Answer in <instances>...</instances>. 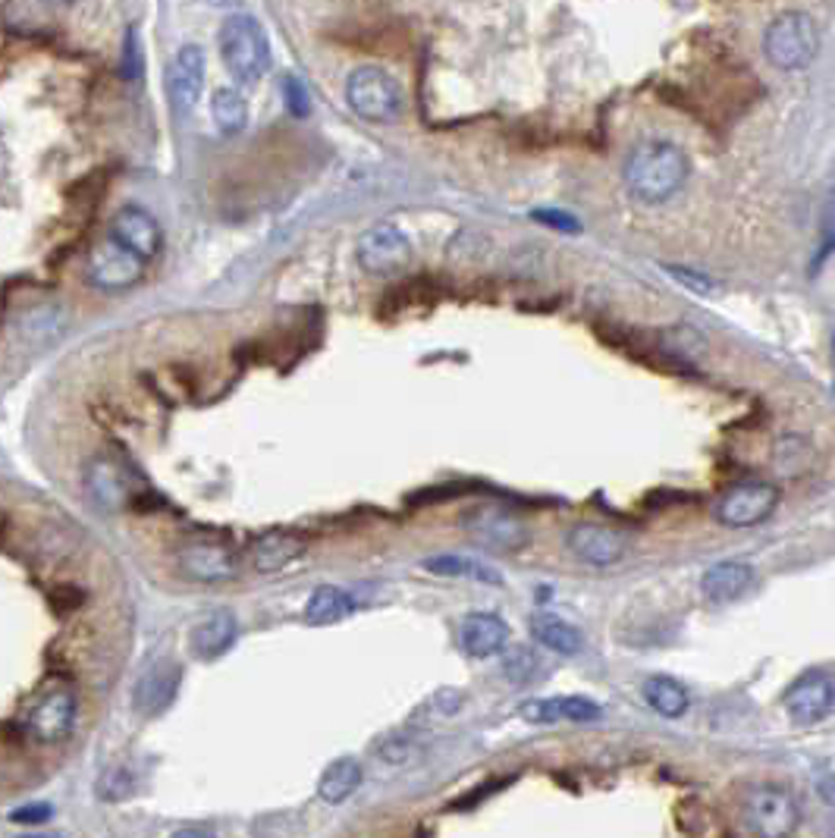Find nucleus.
Wrapping results in <instances>:
<instances>
[{
	"label": "nucleus",
	"mask_w": 835,
	"mask_h": 838,
	"mask_svg": "<svg viewBox=\"0 0 835 838\" xmlns=\"http://www.w3.org/2000/svg\"><path fill=\"white\" fill-rule=\"evenodd\" d=\"M691 164L688 154L672 142H641L622 164V182L634 202L663 204L682 192Z\"/></svg>",
	"instance_id": "obj_1"
},
{
	"label": "nucleus",
	"mask_w": 835,
	"mask_h": 838,
	"mask_svg": "<svg viewBox=\"0 0 835 838\" xmlns=\"http://www.w3.org/2000/svg\"><path fill=\"white\" fill-rule=\"evenodd\" d=\"M220 60L229 76L239 82H258L271 70V41L267 32L252 16H229L217 35Z\"/></svg>",
	"instance_id": "obj_2"
},
{
	"label": "nucleus",
	"mask_w": 835,
	"mask_h": 838,
	"mask_svg": "<svg viewBox=\"0 0 835 838\" xmlns=\"http://www.w3.org/2000/svg\"><path fill=\"white\" fill-rule=\"evenodd\" d=\"M816 51H820V32H816V23L810 13L788 10L766 26L763 53L776 70H783V73L804 70L813 63Z\"/></svg>",
	"instance_id": "obj_3"
},
{
	"label": "nucleus",
	"mask_w": 835,
	"mask_h": 838,
	"mask_svg": "<svg viewBox=\"0 0 835 838\" xmlns=\"http://www.w3.org/2000/svg\"><path fill=\"white\" fill-rule=\"evenodd\" d=\"M744 826L758 838H791L801 826V807L783 786H754L741 798Z\"/></svg>",
	"instance_id": "obj_4"
},
{
	"label": "nucleus",
	"mask_w": 835,
	"mask_h": 838,
	"mask_svg": "<svg viewBox=\"0 0 835 838\" xmlns=\"http://www.w3.org/2000/svg\"><path fill=\"white\" fill-rule=\"evenodd\" d=\"M346 101L368 123H393L403 113V88L380 67H358L346 79Z\"/></svg>",
	"instance_id": "obj_5"
},
{
	"label": "nucleus",
	"mask_w": 835,
	"mask_h": 838,
	"mask_svg": "<svg viewBox=\"0 0 835 838\" xmlns=\"http://www.w3.org/2000/svg\"><path fill=\"white\" fill-rule=\"evenodd\" d=\"M462 531L493 553H518L528 543V525L515 508L487 503L462 515Z\"/></svg>",
	"instance_id": "obj_6"
},
{
	"label": "nucleus",
	"mask_w": 835,
	"mask_h": 838,
	"mask_svg": "<svg viewBox=\"0 0 835 838\" xmlns=\"http://www.w3.org/2000/svg\"><path fill=\"white\" fill-rule=\"evenodd\" d=\"M779 506V487L763 481H744L729 487L716 506L713 518L726 528H754L760 522H766Z\"/></svg>",
	"instance_id": "obj_7"
},
{
	"label": "nucleus",
	"mask_w": 835,
	"mask_h": 838,
	"mask_svg": "<svg viewBox=\"0 0 835 838\" xmlns=\"http://www.w3.org/2000/svg\"><path fill=\"white\" fill-rule=\"evenodd\" d=\"M415 258L411 239L393 224H378L358 239V264L374 277H393Z\"/></svg>",
	"instance_id": "obj_8"
},
{
	"label": "nucleus",
	"mask_w": 835,
	"mask_h": 838,
	"mask_svg": "<svg viewBox=\"0 0 835 838\" xmlns=\"http://www.w3.org/2000/svg\"><path fill=\"white\" fill-rule=\"evenodd\" d=\"M142 271H145V261L127 252L110 236L104 239L102 246H95L88 252V261H85V277L102 289H127L132 283H139Z\"/></svg>",
	"instance_id": "obj_9"
},
{
	"label": "nucleus",
	"mask_w": 835,
	"mask_h": 838,
	"mask_svg": "<svg viewBox=\"0 0 835 838\" xmlns=\"http://www.w3.org/2000/svg\"><path fill=\"white\" fill-rule=\"evenodd\" d=\"M785 710L801 726H816L833 713V675L826 669H810L785 694Z\"/></svg>",
	"instance_id": "obj_10"
},
{
	"label": "nucleus",
	"mask_w": 835,
	"mask_h": 838,
	"mask_svg": "<svg viewBox=\"0 0 835 838\" xmlns=\"http://www.w3.org/2000/svg\"><path fill=\"white\" fill-rule=\"evenodd\" d=\"M179 568L186 578L199 582V585H220L236 578L239 562L236 553L229 550L227 543L217 540H192L179 550Z\"/></svg>",
	"instance_id": "obj_11"
},
{
	"label": "nucleus",
	"mask_w": 835,
	"mask_h": 838,
	"mask_svg": "<svg viewBox=\"0 0 835 838\" xmlns=\"http://www.w3.org/2000/svg\"><path fill=\"white\" fill-rule=\"evenodd\" d=\"M565 547L575 559H582L584 565H594V568H607V565H616L622 562V556L629 553V537L616 528H607V525H575L569 537H565Z\"/></svg>",
	"instance_id": "obj_12"
},
{
	"label": "nucleus",
	"mask_w": 835,
	"mask_h": 838,
	"mask_svg": "<svg viewBox=\"0 0 835 838\" xmlns=\"http://www.w3.org/2000/svg\"><path fill=\"white\" fill-rule=\"evenodd\" d=\"M73 722H76V694L60 687V691H51L45 694L26 719L28 735L35 738L38 744H57L63 738L73 732Z\"/></svg>",
	"instance_id": "obj_13"
},
{
	"label": "nucleus",
	"mask_w": 835,
	"mask_h": 838,
	"mask_svg": "<svg viewBox=\"0 0 835 838\" xmlns=\"http://www.w3.org/2000/svg\"><path fill=\"white\" fill-rule=\"evenodd\" d=\"M110 239L120 242L127 252H132L142 261H152L154 254L160 252L164 246V232H160V224L154 220L152 214L145 207H120L110 220Z\"/></svg>",
	"instance_id": "obj_14"
},
{
	"label": "nucleus",
	"mask_w": 835,
	"mask_h": 838,
	"mask_svg": "<svg viewBox=\"0 0 835 838\" xmlns=\"http://www.w3.org/2000/svg\"><path fill=\"white\" fill-rule=\"evenodd\" d=\"M204 92V51L199 45L179 48L177 57L167 67V95L179 113H189L202 101Z\"/></svg>",
	"instance_id": "obj_15"
},
{
	"label": "nucleus",
	"mask_w": 835,
	"mask_h": 838,
	"mask_svg": "<svg viewBox=\"0 0 835 838\" xmlns=\"http://www.w3.org/2000/svg\"><path fill=\"white\" fill-rule=\"evenodd\" d=\"M509 637H512L509 625L493 612H468L458 625V644L475 660H487V657L503 654Z\"/></svg>",
	"instance_id": "obj_16"
},
{
	"label": "nucleus",
	"mask_w": 835,
	"mask_h": 838,
	"mask_svg": "<svg viewBox=\"0 0 835 838\" xmlns=\"http://www.w3.org/2000/svg\"><path fill=\"white\" fill-rule=\"evenodd\" d=\"M518 716L525 722H597L604 719V707L591 697H540V701H525L518 707Z\"/></svg>",
	"instance_id": "obj_17"
},
{
	"label": "nucleus",
	"mask_w": 835,
	"mask_h": 838,
	"mask_svg": "<svg viewBox=\"0 0 835 838\" xmlns=\"http://www.w3.org/2000/svg\"><path fill=\"white\" fill-rule=\"evenodd\" d=\"M305 550H308V540H305L302 534L274 528V531H264L261 537H254L249 556H252V565L258 572L271 575V572H283L296 559H302Z\"/></svg>",
	"instance_id": "obj_18"
},
{
	"label": "nucleus",
	"mask_w": 835,
	"mask_h": 838,
	"mask_svg": "<svg viewBox=\"0 0 835 838\" xmlns=\"http://www.w3.org/2000/svg\"><path fill=\"white\" fill-rule=\"evenodd\" d=\"M179 679H182V669H179L174 660H157L139 679L135 685V707L145 713V716H154V713H164L179 691Z\"/></svg>",
	"instance_id": "obj_19"
},
{
	"label": "nucleus",
	"mask_w": 835,
	"mask_h": 838,
	"mask_svg": "<svg viewBox=\"0 0 835 838\" xmlns=\"http://www.w3.org/2000/svg\"><path fill=\"white\" fill-rule=\"evenodd\" d=\"M758 582V572L748 562H716L709 565L701 578V594L707 597L709 603H732L738 597H744Z\"/></svg>",
	"instance_id": "obj_20"
},
{
	"label": "nucleus",
	"mask_w": 835,
	"mask_h": 838,
	"mask_svg": "<svg viewBox=\"0 0 835 838\" xmlns=\"http://www.w3.org/2000/svg\"><path fill=\"white\" fill-rule=\"evenodd\" d=\"M236 635H239V625L232 612H211L192 628V654L199 660H217L236 644Z\"/></svg>",
	"instance_id": "obj_21"
},
{
	"label": "nucleus",
	"mask_w": 835,
	"mask_h": 838,
	"mask_svg": "<svg viewBox=\"0 0 835 838\" xmlns=\"http://www.w3.org/2000/svg\"><path fill=\"white\" fill-rule=\"evenodd\" d=\"M85 483H88V493L92 500L102 508H120L129 503V487L127 478L120 475L117 465H110L107 458H95L88 465V475H85Z\"/></svg>",
	"instance_id": "obj_22"
},
{
	"label": "nucleus",
	"mask_w": 835,
	"mask_h": 838,
	"mask_svg": "<svg viewBox=\"0 0 835 838\" xmlns=\"http://www.w3.org/2000/svg\"><path fill=\"white\" fill-rule=\"evenodd\" d=\"M532 635L537 637L540 647L553 650L559 657H575L582 654L584 637L575 625L562 622L559 615H550V612H537L532 619Z\"/></svg>",
	"instance_id": "obj_23"
},
{
	"label": "nucleus",
	"mask_w": 835,
	"mask_h": 838,
	"mask_svg": "<svg viewBox=\"0 0 835 838\" xmlns=\"http://www.w3.org/2000/svg\"><path fill=\"white\" fill-rule=\"evenodd\" d=\"M355 612V600L343 590V587H318L311 597H308V603H305V622L308 625H318V628H324V625H333V622H343V619H349Z\"/></svg>",
	"instance_id": "obj_24"
},
{
	"label": "nucleus",
	"mask_w": 835,
	"mask_h": 838,
	"mask_svg": "<svg viewBox=\"0 0 835 838\" xmlns=\"http://www.w3.org/2000/svg\"><path fill=\"white\" fill-rule=\"evenodd\" d=\"M358 786H361V763L353 761V757H343V761H333L324 769V776L318 782V794L327 804H343L358 791Z\"/></svg>",
	"instance_id": "obj_25"
},
{
	"label": "nucleus",
	"mask_w": 835,
	"mask_h": 838,
	"mask_svg": "<svg viewBox=\"0 0 835 838\" xmlns=\"http://www.w3.org/2000/svg\"><path fill=\"white\" fill-rule=\"evenodd\" d=\"M425 568L433 572V575H443V578H472V582H481V585H503V575L487 565V562H478V559L468 556H431L425 562Z\"/></svg>",
	"instance_id": "obj_26"
},
{
	"label": "nucleus",
	"mask_w": 835,
	"mask_h": 838,
	"mask_svg": "<svg viewBox=\"0 0 835 838\" xmlns=\"http://www.w3.org/2000/svg\"><path fill=\"white\" fill-rule=\"evenodd\" d=\"M644 701L666 719H679L688 713V691L682 682L669 679V675H654L644 682Z\"/></svg>",
	"instance_id": "obj_27"
},
{
	"label": "nucleus",
	"mask_w": 835,
	"mask_h": 838,
	"mask_svg": "<svg viewBox=\"0 0 835 838\" xmlns=\"http://www.w3.org/2000/svg\"><path fill=\"white\" fill-rule=\"evenodd\" d=\"M211 117L220 127V132L236 135L249 123V104L236 88H217L214 98H211Z\"/></svg>",
	"instance_id": "obj_28"
},
{
	"label": "nucleus",
	"mask_w": 835,
	"mask_h": 838,
	"mask_svg": "<svg viewBox=\"0 0 835 838\" xmlns=\"http://www.w3.org/2000/svg\"><path fill=\"white\" fill-rule=\"evenodd\" d=\"M503 675L515 685H532L534 679L540 675V660L532 647H512L503 654Z\"/></svg>",
	"instance_id": "obj_29"
},
{
	"label": "nucleus",
	"mask_w": 835,
	"mask_h": 838,
	"mask_svg": "<svg viewBox=\"0 0 835 838\" xmlns=\"http://www.w3.org/2000/svg\"><path fill=\"white\" fill-rule=\"evenodd\" d=\"M378 754L386 763H393V766H403V763H411L418 757V751H415V744L408 741V738H386L383 744L378 747Z\"/></svg>",
	"instance_id": "obj_30"
},
{
	"label": "nucleus",
	"mask_w": 835,
	"mask_h": 838,
	"mask_svg": "<svg viewBox=\"0 0 835 838\" xmlns=\"http://www.w3.org/2000/svg\"><path fill=\"white\" fill-rule=\"evenodd\" d=\"M431 716H440V719H453L458 710H462V694H458L456 687H440L437 694H433L431 701Z\"/></svg>",
	"instance_id": "obj_31"
},
{
	"label": "nucleus",
	"mask_w": 835,
	"mask_h": 838,
	"mask_svg": "<svg viewBox=\"0 0 835 838\" xmlns=\"http://www.w3.org/2000/svg\"><path fill=\"white\" fill-rule=\"evenodd\" d=\"M129 791H132V779H129L123 769H114V773H107L104 776L102 788H98V794L107 798V801H120V798H127Z\"/></svg>",
	"instance_id": "obj_32"
},
{
	"label": "nucleus",
	"mask_w": 835,
	"mask_h": 838,
	"mask_svg": "<svg viewBox=\"0 0 835 838\" xmlns=\"http://www.w3.org/2000/svg\"><path fill=\"white\" fill-rule=\"evenodd\" d=\"M283 92H286V104H289V110H293L296 117H305V113L311 110V104H308V92H305V85L296 76H286V82H283Z\"/></svg>",
	"instance_id": "obj_33"
},
{
	"label": "nucleus",
	"mask_w": 835,
	"mask_h": 838,
	"mask_svg": "<svg viewBox=\"0 0 835 838\" xmlns=\"http://www.w3.org/2000/svg\"><path fill=\"white\" fill-rule=\"evenodd\" d=\"M534 220L540 224H550L553 229H565V232H578V220L572 214H562V211H534Z\"/></svg>",
	"instance_id": "obj_34"
},
{
	"label": "nucleus",
	"mask_w": 835,
	"mask_h": 838,
	"mask_svg": "<svg viewBox=\"0 0 835 838\" xmlns=\"http://www.w3.org/2000/svg\"><path fill=\"white\" fill-rule=\"evenodd\" d=\"M51 804H26V807H16V811L10 813L13 823H45V819H51Z\"/></svg>",
	"instance_id": "obj_35"
},
{
	"label": "nucleus",
	"mask_w": 835,
	"mask_h": 838,
	"mask_svg": "<svg viewBox=\"0 0 835 838\" xmlns=\"http://www.w3.org/2000/svg\"><path fill=\"white\" fill-rule=\"evenodd\" d=\"M672 277L684 283V286H691V289H697V292H716L719 286L713 283V279H704L701 274H694V271H684V267H666Z\"/></svg>",
	"instance_id": "obj_36"
},
{
	"label": "nucleus",
	"mask_w": 835,
	"mask_h": 838,
	"mask_svg": "<svg viewBox=\"0 0 835 838\" xmlns=\"http://www.w3.org/2000/svg\"><path fill=\"white\" fill-rule=\"evenodd\" d=\"M142 73V57H139V38L135 32L127 35V51H123V76L135 79Z\"/></svg>",
	"instance_id": "obj_37"
},
{
	"label": "nucleus",
	"mask_w": 835,
	"mask_h": 838,
	"mask_svg": "<svg viewBox=\"0 0 835 838\" xmlns=\"http://www.w3.org/2000/svg\"><path fill=\"white\" fill-rule=\"evenodd\" d=\"M170 838H214V833H207V829H199V826H186V829H179Z\"/></svg>",
	"instance_id": "obj_38"
},
{
	"label": "nucleus",
	"mask_w": 835,
	"mask_h": 838,
	"mask_svg": "<svg viewBox=\"0 0 835 838\" xmlns=\"http://www.w3.org/2000/svg\"><path fill=\"white\" fill-rule=\"evenodd\" d=\"M53 3H73V0H53Z\"/></svg>",
	"instance_id": "obj_39"
},
{
	"label": "nucleus",
	"mask_w": 835,
	"mask_h": 838,
	"mask_svg": "<svg viewBox=\"0 0 835 838\" xmlns=\"http://www.w3.org/2000/svg\"><path fill=\"white\" fill-rule=\"evenodd\" d=\"M23 838H51V836H23Z\"/></svg>",
	"instance_id": "obj_40"
}]
</instances>
